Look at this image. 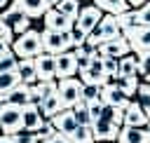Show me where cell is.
I'll return each instance as SVG.
<instances>
[{"label":"cell","mask_w":150,"mask_h":143,"mask_svg":"<svg viewBox=\"0 0 150 143\" xmlns=\"http://www.w3.org/2000/svg\"><path fill=\"white\" fill-rule=\"evenodd\" d=\"M9 49L14 52V56H16V59H35L38 54H42L40 30H35V28H28L26 33L16 35Z\"/></svg>","instance_id":"6da1fadb"},{"label":"cell","mask_w":150,"mask_h":143,"mask_svg":"<svg viewBox=\"0 0 150 143\" xmlns=\"http://www.w3.org/2000/svg\"><path fill=\"white\" fill-rule=\"evenodd\" d=\"M40 42H42V52L47 54H61V52H70V38L68 30H40Z\"/></svg>","instance_id":"7a4b0ae2"},{"label":"cell","mask_w":150,"mask_h":143,"mask_svg":"<svg viewBox=\"0 0 150 143\" xmlns=\"http://www.w3.org/2000/svg\"><path fill=\"white\" fill-rule=\"evenodd\" d=\"M0 19H2V23L14 33V38H16V35H21V33H26V30L30 28V19H28V16H26V14L14 5V0H12L2 12H0Z\"/></svg>","instance_id":"3957f363"},{"label":"cell","mask_w":150,"mask_h":143,"mask_svg":"<svg viewBox=\"0 0 150 143\" xmlns=\"http://www.w3.org/2000/svg\"><path fill=\"white\" fill-rule=\"evenodd\" d=\"M80 77H66V80H56V96L63 105V110L73 108L77 101H80Z\"/></svg>","instance_id":"277c9868"},{"label":"cell","mask_w":150,"mask_h":143,"mask_svg":"<svg viewBox=\"0 0 150 143\" xmlns=\"http://www.w3.org/2000/svg\"><path fill=\"white\" fill-rule=\"evenodd\" d=\"M0 131L7 136H14L21 129V108L9 105V103H0Z\"/></svg>","instance_id":"5b68a950"},{"label":"cell","mask_w":150,"mask_h":143,"mask_svg":"<svg viewBox=\"0 0 150 143\" xmlns=\"http://www.w3.org/2000/svg\"><path fill=\"white\" fill-rule=\"evenodd\" d=\"M127 54H131V47H129V42H127L124 35H120V38H115V40H108V42H101V45L96 47V59H103V56L122 59V56H127Z\"/></svg>","instance_id":"8992f818"},{"label":"cell","mask_w":150,"mask_h":143,"mask_svg":"<svg viewBox=\"0 0 150 143\" xmlns=\"http://www.w3.org/2000/svg\"><path fill=\"white\" fill-rule=\"evenodd\" d=\"M131 47V54H138L143 49H150V26H131L122 33Z\"/></svg>","instance_id":"52a82bcc"},{"label":"cell","mask_w":150,"mask_h":143,"mask_svg":"<svg viewBox=\"0 0 150 143\" xmlns=\"http://www.w3.org/2000/svg\"><path fill=\"white\" fill-rule=\"evenodd\" d=\"M45 122H47V120L42 117V113H40L38 105L28 103V105L21 108V129H23L26 134H38Z\"/></svg>","instance_id":"ba28073f"},{"label":"cell","mask_w":150,"mask_h":143,"mask_svg":"<svg viewBox=\"0 0 150 143\" xmlns=\"http://www.w3.org/2000/svg\"><path fill=\"white\" fill-rule=\"evenodd\" d=\"M101 19H103V12H101L96 5H84V7H80V14H77V19H75V26L82 28L84 33H89V30H94V28L98 26Z\"/></svg>","instance_id":"9c48e42d"},{"label":"cell","mask_w":150,"mask_h":143,"mask_svg":"<svg viewBox=\"0 0 150 143\" xmlns=\"http://www.w3.org/2000/svg\"><path fill=\"white\" fill-rule=\"evenodd\" d=\"M33 63H35V75H38V80H42V82L56 80V63H54V54L42 52V54H38V56L33 59Z\"/></svg>","instance_id":"30bf717a"},{"label":"cell","mask_w":150,"mask_h":143,"mask_svg":"<svg viewBox=\"0 0 150 143\" xmlns=\"http://www.w3.org/2000/svg\"><path fill=\"white\" fill-rule=\"evenodd\" d=\"M80 82L82 84H98V87H103L108 82V75L103 70L101 59H91V63L84 70H80Z\"/></svg>","instance_id":"8fae6325"},{"label":"cell","mask_w":150,"mask_h":143,"mask_svg":"<svg viewBox=\"0 0 150 143\" xmlns=\"http://www.w3.org/2000/svg\"><path fill=\"white\" fill-rule=\"evenodd\" d=\"M101 101H103L105 105H112V108L124 110L131 98H127V96L122 94V89H120L115 82H105V84L101 87Z\"/></svg>","instance_id":"7c38bea8"},{"label":"cell","mask_w":150,"mask_h":143,"mask_svg":"<svg viewBox=\"0 0 150 143\" xmlns=\"http://www.w3.org/2000/svg\"><path fill=\"white\" fill-rule=\"evenodd\" d=\"M91 131H94V141H105V143H115L117 141V134H120V127L112 124L110 120H103L98 117L96 122L89 124Z\"/></svg>","instance_id":"4fadbf2b"},{"label":"cell","mask_w":150,"mask_h":143,"mask_svg":"<svg viewBox=\"0 0 150 143\" xmlns=\"http://www.w3.org/2000/svg\"><path fill=\"white\" fill-rule=\"evenodd\" d=\"M56 63V80H66V77H75L77 75V66H75V54L70 52H61L54 56Z\"/></svg>","instance_id":"5bb4252c"},{"label":"cell","mask_w":150,"mask_h":143,"mask_svg":"<svg viewBox=\"0 0 150 143\" xmlns=\"http://www.w3.org/2000/svg\"><path fill=\"white\" fill-rule=\"evenodd\" d=\"M150 120L145 117L143 108L136 103V101H129L127 108L122 110V127H145Z\"/></svg>","instance_id":"9a60e30c"},{"label":"cell","mask_w":150,"mask_h":143,"mask_svg":"<svg viewBox=\"0 0 150 143\" xmlns=\"http://www.w3.org/2000/svg\"><path fill=\"white\" fill-rule=\"evenodd\" d=\"M49 122H52L54 131H56V134H63V136H70V134L80 127V124L75 122V117H73V110H70V108L56 113L54 117H49Z\"/></svg>","instance_id":"2e32d148"},{"label":"cell","mask_w":150,"mask_h":143,"mask_svg":"<svg viewBox=\"0 0 150 143\" xmlns=\"http://www.w3.org/2000/svg\"><path fill=\"white\" fill-rule=\"evenodd\" d=\"M117 143H150V134L145 127H120Z\"/></svg>","instance_id":"e0dca14e"},{"label":"cell","mask_w":150,"mask_h":143,"mask_svg":"<svg viewBox=\"0 0 150 143\" xmlns=\"http://www.w3.org/2000/svg\"><path fill=\"white\" fill-rule=\"evenodd\" d=\"M96 30H98V35H101V42H108V40H115V38L122 35V30H120V26H117V19H115L112 14H103V19L98 21Z\"/></svg>","instance_id":"ac0fdd59"},{"label":"cell","mask_w":150,"mask_h":143,"mask_svg":"<svg viewBox=\"0 0 150 143\" xmlns=\"http://www.w3.org/2000/svg\"><path fill=\"white\" fill-rule=\"evenodd\" d=\"M14 5L28 16V19H42L45 12L49 9V5L45 0H14Z\"/></svg>","instance_id":"d6986e66"},{"label":"cell","mask_w":150,"mask_h":143,"mask_svg":"<svg viewBox=\"0 0 150 143\" xmlns=\"http://www.w3.org/2000/svg\"><path fill=\"white\" fill-rule=\"evenodd\" d=\"M42 21H45V28H47V30H68V28L73 26V21L66 19L61 12H56L54 7H49V9L45 12Z\"/></svg>","instance_id":"ffe728a7"},{"label":"cell","mask_w":150,"mask_h":143,"mask_svg":"<svg viewBox=\"0 0 150 143\" xmlns=\"http://www.w3.org/2000/svg\"><path fill=\"white\" fill-rule=\"evenodd\" d=\"M14 70H16L19 82H21V84H35V82H38L33 59H19V63H16V68H14Z\"/></svg>","instance_id":"44dd1931"},{"label":"cell","mask_w":150,"mask_h":143,"mask_svg":"<svg viewBox=\"0 0 150 143\" xmlns=\"http://www.w3.org/2000/svg\"><path fill=\"white\" fill-rule=\"evenodd\" d=\"M30 96H28V84H16L9 94L2 96V103H9V105H16V108H23L28 105Z\"/></svg>","instance_id":"7402d4cb"},{"label":"cell","mask_w":150,"mask_h":143,"mask_svg":"<svg viewBox=\"0 0 150 143\" xmlns=\"http://www.w3.org/2000/svg\"><path fill=\"white\" fill-rule=\"evenodd\" d=\"M136 75H138L136 54H127V56L117 59V77H136Z\"/></svg>","instance_id":"603a6c76"},{"label":"cell","mask_w":150,"mask_h":143,"mask_svg":"<svg viewBox=\"0 0 150 143\" xmlns=\"http://www.w3.org/2000/svg\"><path fill=\"white\" fill-rule=\"evenodd\" d=\"M38 108H40V113H42V117H45V120H49V117H54L56 113H61V110H63V105H61V101H59L56 91H54V94H49L47 98H42Z\"/></svg>","instance_id":"cb8c5ba5"},{"label":"cell","mask_w":150,"mask_h":143,"mask_svg":"<svg viewBox=\"0 0 150 143\" xmlns=\"http://www.w3.org/2000/svg\"><path fill=\"white\" fill-rule=\"evenodd\" d=\"M94 5H96L103 14H112V16H117V14L127 12V9H131V7L127 5V0H94Z\"/></svg>","instance_id":"d4e9b609"},{"label":"cell","mask_w":150,"mask_h":143,"mask_svg":"<svg viewBox=\"0 0 150 143\" xmlns=\"http://www.w3.org/2000/svg\"><path fill=\"white\" fill-rule=\"evenodd\" d=\"M54 9L61 12L66 19H70V21L75 23V19H77V14H80V0H61Z\"/></svg>","instance_id":"484cf974"},{"label":"cell","mask_w":150,"mask_h":143,"mask_svg":"<svg viewBox=\"0 0 150 143\" xmlns=\"http://www.w3.org/2000/svg\"><path fill=\"white\" fill-rule=\"evenodd\" d=\"M136 103L143 108L145 117L150 120V84H148V82H138V89H136Z\"/></svg>","instance_id":"4316f807"},{"label":"cell","mask_w":150,"mask_h":143,"mask_svg":"<svg viewBox=\"0 0 150 143\" xmlns=\"http://www.w3.org/2000/svg\"><path fill=\"white\" fill-rule=\"evenodd\" d=\"M110 82H115L120 89H122V94L127 96V98H131L134 94H136V89H138V75L136 77H115V80H110Z\"/></svg>","instance_id":"83f0119b"},{"label":"cell","mask_w":150,"mask_h":143,"mask_svg":"<svg viewBox=\"0 0 150 143\" xmlns=\"http://www.w3.org/2000/svg\"><path fill=\"white\" fill-rule=\"evenodd\" d=\"M16 84H21L19 82V75H16V70H7V73H0V98L5 96V94H9Z\"/></svg>","instance_id":"f1b7e54d"},{"label":"cell","mask_w":150,"mask_h":143,"mask_svg":"<svg viewBox=\"0 0 150 143\" xmlns=\"http://www.w3.org/2000/svg\"><path fill=\"white\" fill-rule=\"evenodd\" d=\"M68 138H70V143H94V131L89 124H80Z\"/></svg>","instance_id":"f546056e"},{"label":"cell","mask_w":150,"mask_h":143,"mask_svg":"<svg viewBox=\"0 0 150 143\" xmlns=\"http://www.w3.org/2000/svg\"><path fill=\"white\" fill-rule=\"evenodd\" d=\"M98 98H101V87L98 84H82L80 87V101L91 103V101H98Z\"/></svg>","instance_id":"4dcf8cb0"},{"label":"cell","mask_w":150,"mask_h":143,"mask_svg":"<svg viewBox=\"0 0 150 143\" xmlns=\"http://www.w3.org/2000/svg\"><path fill=\"white\" fill-rule=\"evenodd\" d=\"M70 110H73V117H75L77 124H91V120H89V108H87L84 101H77Z\"/></svg>","instance_id":"1f68e13d"},{"label":"cell","mask_w":150,"mask_h":143,"mask_svg":"<svg viewBox=\"0 0 150 143\" xmlns=\"http://www.w3.org/2000/svg\"><path fill=\"white\" fill-rule=\"evenodd\" d=\"M68 38H70V49H77V47H82L87 42V33L82 28H77L75 23L68 28Z\"/></svg>","instance_id":"d6a6232c"},{"label":"cell","mask_w":150,"mask_h":143,"mask_svg":"<svg viewBox=\"0 0 150 143\" xmlns=\"http://www.w3.org/2000/svg\"><path fill=\"white\" fill-rule=\"evenodd\" d=\"M134 19H136V26H150V0L143 2L138 9H134Z\"/></svg>","instance_id":"836d02e7"},{"label":"cell","mask_w":150,"mask_h":143,"mask_svg":"<svg viewBox=\"0 0 150 143\" xmlns=\"http://www.w3.org/2000/svg\"><path fill=\"white\" fill-rule=\"evenodd\" d=\"M136 63H138V75H150V49H143L136 54Z\"/></svg>","instance_id":"e575fe53"},{"label":"cell","mask_w":150,"mask_h":143,"mask_svg":"<svg viewBox=\"0 0 150 143\" xmlns=\"http://www.w3.org/2000/svg\"><path fill=\"white\" fill-rule=\"evenodd\" d=\"M16 63H19V59L14 56V52H12V49H9V52H5V54H0V73L14 70V68H16Z\"/></svg>","instance_id":"d590c367"},{"label":"cell","mask_w":150,"mask_h":143,"mask_svg":"<svg viewBox=\"0 0 150 143\" xmlns=\"http://www.w3.org/2000/svg\"><path fill=\"white\" fill-rule=\"evenodd\" d=\"M115 19H117V26H120V30H122V33H124L127 28H131V26H136V19H134V9H127V12H122V14H117Z\"/></svg>","instance_id":"8d00e7d4"},{"label":"cell","mask_w":150,"mask_h":143,"mask_svg":"<svg viewBox=\"0 0 150 143\" xmlns=\"http://www.w3.org/2000/svg\"><path fill=\"white\" fill-rule=\"evenodd\" d=\"M101 63H103V70H105V75H108V82H110V80H115V77H117V59L103 56V59H101Z\"/></svg>","instance_id":"74e56055"},{"label":"cell","mask_w":150,"mask_h":143,"mask_svg":"<svg viewBox=\"0 0 150 143\" xmlns=\"http://www.w3.org/2000/svg\"><path fill=\"white\" fill-rule=\"evenodd\" d=\"M87 108H89V120H91V122H96V120L101 117L103 101H101V98H98V101H91V103H87Z\"/></svg>","instance_id":"f35d334b"},{"label":"cell","mask_w":150,"mask_h":143,"mask_svg":"<svg viewBox=\"0 0 150 143\" xmlns=\"http://www.w3.org/2000/svg\"><path fill=\"white\" fill-rule=\"evenodd\" d=\"M14 138H16V143H40L35 134H26V131H19V134H14Z\"/></svg>","instance_id":"ab89813d"},{"label":"cell","mask_w":150,"mask_h":143,"mask_svg":"<svg viewBox=\"0 0 150 143\" xmlns=\"http://www.w3.org/2000/svg\"><path fill=\"white\" fill-rule=\"evenodd\" d=\"M40 143H70V138L63 136V134H56V131H54L49 138H45V141H40Z\"/></svg>","instance_id":"60d3db41"},{"label":"cell","mask_w":150,"mask_h":143,"mask_svg":"<svg viewBox=\"0 0 150 143\" xmlns=\"http://www.w3.org/2000/svg\"><path fill=\"white\" fill-rule=\"evenodd\" d=\"M143 2H148V0H127V5H129L131 9H138V7L143 5Z\"/></svg>","instance_id":"b9f144b4"},{"label":"cell","mask_w":150,"mask_h":143,"mask_svg":"<svg viewBox=\"0 0 150 143\" xmlns=\"http://www.w3.org/2000/svg\"><path fill=\"white\" fill-rule=\"evenodd\" d=\"M0 143H16L14 136H7V134H0Z\"/></svg>","instance_id":"7bdbcfd3"},{"label":"cell","mask_w":150,"mask_h":143,"mask_svg":"<svg viewBox=\"0 0 150 143\" xmlns=\"http://www.w3.org/2000/svg\"><path fill=\"white\" fill-rule=\"evenodd\" d=\"M5 52H9V45L5 40H0V54H5Z\"/></svg>","instance_id":"ee69618b"},{"label":"cell","mask_w":150,"mask_h":143,"mask_svg":"<svg viewBox=\"0 0 150 143\" xmlns=\"http://www.w3.org/2000/svg\"><path fill=\"white\" fill-rule=\"evenodd\" d=\"M45 2H47V5H49V7H56V5H59V2H61V0H45Z\"/></svg>","instance_id":"f6af8a7d"},{"label":"cell","mask_w":150,"mask_h":143,"mask_svg":"<svg viewBox=\"0 0 150 143\" xmlns=\"http://www.w3.org/2000/svg\"><path fill=\"white\" fill-rule=\"evenodd\" d=\"M9 2H12V0H0V12H2V9H5V7L9 5Z\"/></svg>","instance_id":"bcb514c9"},{"label":"cell","mask_w":150,"mask_h":143,"mask_svg":"<svg viewBox=\"0 0 150 143\" xmlns=\"http://www.w3.org/2000/svg\"><path fill=\"white\" fill-rule=\"evenodd\" d=\"M145 129H148V134H150V122H148V124H145Z\"/></svg>","instance_id":"7dc6e473"},{"label":"cell","mask_w":150,"mask_h":143,"mask_svg":"<svg viewBox=\"0 0 150 143\" xmlns=\"http://www.w3.org/2000/svg\"><path fill=\"white\" fill-rule=\"evenodd\" d=\"M145 82H148V84H150V75H145Z\"/></svg>","instance_id":"c3c4849f"},{"label":"cell","mask_w":150,"mask_h":143,"mask_svg":"<svg viewBox=\"0 0 150 143\" xmlns=\"http://www.w3.org/2000/svg\"><path fill=\"white\" fill-rule=\"evenodd\" d=\"M94 143H105V141H94Z\"/></svg>","instance_id":"681fc988"},{"label":"cell","mask_w":150,"mask_h":143,"mask_svg":"<svg viewBox=\"0 0 150 143\" xmlns=\"http://www.w3.org/2000/svg\"><path fill=\"white\" fill-rule=\"evenodd\" d=\"M0 103H2V98H0Z\"/></svg>","instance_id":"f907efd6"},{"label":"cell","mask_w":150,"mask_h":143,"mask_svg":"<svg viewBox=\"0 0 150 143\" xmlns=\"http://www.w3.org/2000/svg\"><path fill=\"white\" fill-rule=\"evenodd\" d=\"M0 134H2V131H0Z\"/></svg>","instance_id":"816d5d0a"}]
</instances>
